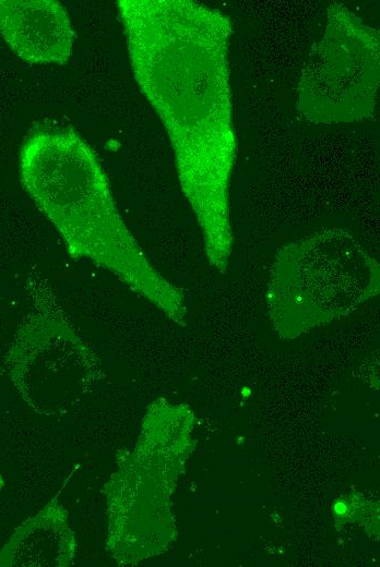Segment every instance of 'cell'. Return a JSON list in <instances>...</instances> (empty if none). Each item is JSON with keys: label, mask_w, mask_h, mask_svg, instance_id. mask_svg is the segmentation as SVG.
<instances>
[{"label": "cell", "mask_w": 380, "mask_h": 567, "mask_svg": "<svg viewBox=\"0 0 380 567\" xmlns=\"http://www.w3.org/2000/svg\"><path fill=\"white\" fill-rule=\"evenodd\" d=\"M117 10L133 77L167 132L205 255L224 274L234 240L229 185L237 149L231 21L192 0H119Z\"/></svg>", "instance_id": "cell-1"}, {"label": "cell", "mask_w": 380, "mask_h": 567, "mask_svg": "<svg viewBox=\"0 0 380 567\" xmlns=\"http://www.w3.org/2000/svg\"><path fill=\"white\" fill-rule=\"evenodd\" d=\"M19 171L22 186L72 258L106 269L185 325L183 291L149 262L116 206L94 149L78 132L58 124L35 128L21 146Z\"/></svg>", "instance_id": "cell-2"}, {"label": "cell", "mask_w": 380, "mask_h": 567, "mask_svg": "<svg viewBox=\"0 0 380 567\" xmlns=\"http://www.w3.org/2000/svg\"><path fill=\"white\" fill-rule=\"evenodd\" d=\"M380 291L377 260L347 230L323 228L282 246L268 285V309L287 335L345 315Z\"/></svg>", "instance_id": "cell-3"}, {"label": "cell", "mask_w": 380, "mask_h": 567, "mask_svg": "<svg viewBox=\"0 0 380 567\" xmlns=\"http://www.w3.org/2000/svg\"><path fill=\"white\" fill-rule=\"evenodd\" d=\"M189 411L165 400L154 402L133 450H122L103 487L106 551L121 566L162 548L157 532L165 519L168 491L185 455Z\"/></svg>", "instance_id": "cell-4"}, {"label": "cell", "mask_w": 380, "mask_h": 567, "mask_svg": "<svg viewBox=\"0 0 380 567\" xmlns=\"http://www.w3.org/2000/svg\"><path fill=\"white\" fill-rule=\"evenodd\" d=\"M379 82V31L344 3L332 2L324 33L301 70L297 110L316 124L368 119L376 109Z\"/></svg>", "instance_id": "cell-5"}, {"label": "cell", "mask_w": 380, "mask_h": 567, "mask_svg": "<svg viewBox=\"0 0 380 567\" xmlns=\"http://www.w3.org/2000/svg\"><path fill=\"white\" fill-rule=\"evenodd\" d=\"M10 373L23 398L40 414L71 412L100 377L92 346L57 311L33 313L9 357Z\"/></svg>", "instance_id": "cell-6"}, {"label": "cell", "mask_w": 380, "mask_h": 567, "mask_svg": "<svg viewBox=\"0 0 380 567\" xmlns=\"http://www.w3.org/2000/svg\"><path fill=\"white\" fill-rule=\"evenodd\" d=\"M0 35L28 63H66L74 32L67 9L55 0H0Z\"/></svg>", "instance_id": "cell-7"}, {"label": "cell", "mask_w": 380, "mask_h": 567, "mask_svg": "<svg viewBox=\"0 0 380 567\" xmlns=\"http://www.w3.org/2000/svg\"><path fill=\"white\" fill-rule=\"evenodd\" d=\"M59 492L22 526L0 554V565L69 567L76 555V540Z\"/></svg>", "instance_id": "cell-8"}]
</instances>
